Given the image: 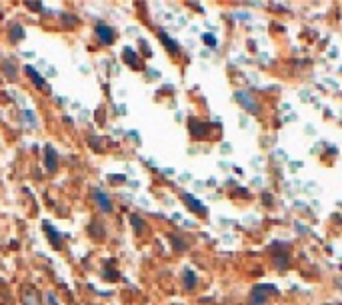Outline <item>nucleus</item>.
<instances>
[{
    "label": "nucleus",
    "instance_id": "0eeeda50",
    "mask_svg": "<svg viewBox=\"0 0 342 305\" xmlns=\"http://www.w3.org/2000/svg\"><path fill=\"white\" fill-rule=\"evenodd\" d=\"M180 198H182V202L188 205V209H190V211H194V213H206V207H204V203L198 202L194 196H190V194H182Z\"/></svg>",
    "mask_w": 342,
    "mask_h": 305
},
{
    "label": "nucleus",
    "instance_id": "6e6552de",
    "mask_svg": "<svg viewBox=\"0 0 342 305\" xmlns=\"http://www.w3.org/2000/svg\"><path fill=\"white\" fill-rule=\"evenodd\" d=\"M190 134L194 138H204L208 134V124L198 122V120H190Z\"/></svg>",
    "mask_w": 342,
    "mask_h": 305
},
{
    "label": "nucleus",
    "instance_id": "a878e982",
    "mask_svg": "<svg viewBox=\"0 0 342 305\" xmlns=\"http://www.w3.org/2000/svg\"><path fill=\"white\" fill-rule=\"evenodd\" d=\"M340 72H342V68H340Z\"/></svg>",
    "mask_w": 342,
    "mask_h": 305
},
{
    "label": "nucleus",
    "instance_id": "20e7f679",
    "mask_svg": "<svg viewBox=\"0 0 342 305\" xmlns=\"http://www.w3.org/2000/svg\"><path fill=\"white\" fill-rule=\"evenodd\" d=\"M94 202H96V207L102 211V213H110L114 207H112V200L106 192L102 190H94Z\"/></svg>",
    "mask_w": 342,
    "mask_h": 305
},
{
    "label": "nucleus",
    "instance_id": "6ab92c4d",
    "mask_svg": "<svg viewBox=\"0 0 342 305\" xmlns=\"http://www.w3.org/2000/svg\"><path fill=\"white\" fill-rule=\"evenodd\" d=\"M102 277H104L106 281H116V279L120 277V273L116 271V267H110V265H106V267H104V273H102Z\"/></svg>",
    "mask_w": 342,
    "mask_h": 305
},
{
    "label": "nucleus",
    "instance_id": "f03ea898",
    "mask_svg": "<svg viewBox=\"0 0 342 305\" xmlns=\"http://www.w3.org/2000/svg\"><path fill=\"white\" fill-rule=\"evenodd\" d=\"M234 100L238 102L246 112H250V114H258L260 112V104L254 98V94L248 92V90H236L234 92Z\"/></svg>",
    "mask_w": 342,
    "mask_h": 305
},
{
    "label": "nucleus",
    "instance_id": "4be33fe9",
    "mask_svg": "<svg viewBox=\"0 0 342 305\" xmlns=\"http://www.w3.org/2000/svg\"><path fill=\"white\" fill-rule=\"evenodd\" d=\"M44 299H46V303H48V305H58V297L54 295V293H52V291H46Z\"/></svg>",
    "mask_w": 342,
    "mask_h": 305
},
{
    "label": "nucleus",
    "instance_id": "9d476101",
    "mask_svg": "<svg viewBox=\"0 0 342 305\" xmlns=\"http://www.w3.org/2000/svg\"><path fill=\"white\" fill-rule=\"evenodd\" d=\"M272 259H274L276 269H280V271L288 269V265H290V257H288V254H286L284 250H282V252H276V254L272 255Z\"/></svg>",
    "mask_w": 342,
    "mask_h": 305
},
{
    "label": "nucleus",
    "instance_id": "ddd939ff",
    "mask_svg": "<svg viewBox=\"0 0 342 305\" xmlns=\"http://www.w3.org/2000/svg\"><path fill=\"white\" fill-rule=\"evenodd\" d=\"M42 227H44V232H46V234H50V242H52V246H54L56 250H60V248H62V242H60V240H62V236L58 234L56 230H54V227H52L48 221H46Z\"/></svg>",
    "mask_w": 342,
    "mask_h": 305
},
{
    "label": "nucleus",
    "instance_id": "f8f14e48",
    "mask_svg": "<svg viewBox=\"0 0 342 305\" xmlns=\"http://www.w3.org/2000/svg\"><path fill=\"white\" fill-rule=\"evenodd\" d=\"M88 234L92 238H96V240H104L106 238V230H104V225L100 221H92L90 227H88Z\"/></svg>",
    "mask_w": 342,
    "mask_h": 305
},
{
    "label": "nucleus",
    "instance_id": "2eb2a0df",
    "mask_svg": "<svg viewBox=\"0 0 342 305\" xmlns=\"http://www.w3.org/2000/svg\"><path fill=\"white\" fill-rule=\"evenodd\" d=\"M24 38V28L20 26V24H12L10 26V40L12 42H18V40H22Z\"/></svg>",
    "mask_w": 342,
    "mask_h": 305
},
{
    "label": "nucleus",
    "instance_id": "412c9836",
    "mask_svg": "<svg viewBox=\"0 0 342 305\" xmlns=\"http://www.w3.org/2000/svg\"><path fill=\"white\" fill-rule=\"evenodd\" d=\"M22 120H24L30 128H34V126H36V116H34L30 110H24V112H22Z\"/></svg>",
    "mask_w": 342,
    "mask_h": 305
},
{
    "label": "nucleus",
    "instance_id": "f3484780",
    "mask_svg": "<svg viewBox=\"0 0 342 305\" xmlns=\"http://www.w3.org/2000/svg\"><path fill=\"white\" fill-rule=\"evenodd\" d=\"M130 221H132V227H134L136 236H140V234H142V230H144V221H142V217H140V215H136V213H132V215H130Z\"/></svg>",
    "mask_w": 342,
    "mask_h": 305
},
{
    "label": "nucleus",
    "instance_id": "f257e3e1",
    "mask_svg": "<svg viewBox=\"0 0 342 305\" xmlns=\"http://www.w3.org/2000/svg\"><path fill=\"white\" fill-rule=\"evenodd\" d=\"M278 289L274 285H254L248 297V305H266L268 295H276Z\"/></svg>",
    "mask_w": 342,
    "mask_h": 305
},
{
    "label": "nucleus",
    "instance_id": "423d86ee",
    "mask_svg": "<svg viewBox=\"0 0 342 305\" xmlns=\"http://www.w3.org/2000/svg\"><path fill=\"white\" fill-rule=\"evenodd\" d=\"M44 166H46V170H48L50 174H54L58 170V156H56V150H54L52 146H46V148H44Z\"/></svg>",
    "mask_w": 342,
    "mask_h": 305
},
{
    "label": "nucleus",
    "instance_id": "9b49d317",
    "mask_svg": "<svg viewBox=\"0 0 342 305\" xmlns=\"http://www.w3.org/2000/svg\"><path fill=\"white\" fill-rule=\"evenodd\" d=\"M158 36H160L162 44L166 46V50H168V52H172V54H178V52H180L178 42H176V40H172V38L168 36V34H166V32H164V30H160V32H158Z\"/></svg>",
    "mask_w": 342,
    "mask_h": 305
},
{
    "label": "nucleus",
    "instance_id": "a211bd4d",
    "mask_svg": "<svg viewBox=\"0 0 342 305\" xmlns=\"http://www.w3.org/2000/svg\"><path fill=\"white\" fill-rule=\"evenodd\" d=\"M170 244L174 246V250H176V252H186V250H188V244H186V242H182V238H180V236H170Z\"/></svg>",
    "mask_w": 342,
    "mask_h": 305
},
{
    "label": "nucleus",
    "instance_id": "5701e85b",
    "mask_svg": "<svg viewBox=\"0 0 342 305\" xmlns=\"http://www.w3.org/2000/svg\"><path fill=\"white\" fill-rule=\"evenodd\" d=\"M62 20H64L68 26H74V24L78 22V18H72V14H64V18H62Z\"/></svg>",
    "mask_w": 342,
    "mask_h": 305
},
{
    "label": "nucleus",
    "instance_id": "39448f33",
    "mask_svg": "<svg viewBox=\"0 0 342 305\" xmlns=\"http://www.w3.org/2000/svg\"><path fill=\"white\" fill-rule=\"evenodd\" d=\"M22 305H42L40 293L34 287H22Z\"/></svg>",
    "mask_w": 342,
    "mask_h": 305
},
{
    "label": "nucleus",
    "instance_id": "b1692460",
    "mask_svg": "<svg viewBox=\"0 0 342 305\" xmlns=\"http://www.w3.org/2000/svg\"><path fill=\"white\" fill-rule=\"evenodd\" d=\"M204 42H206L208 46H216V38L210 36V34H204Z\"/></svg>",
    "mask_w": 342,
    "mask_h": 305
},
{
    "label": "nucleus",
    "instance_id": "aec40b11",
    "mask_svg": "<svg viewBox=\"0 0 342 305\" xmlns=\"http://www.w3.org/2000/svg\"><path fill=\"white\" fill-rule=\"evenodd\" d=\"M2 70L6 72V78H8L10 82H14V80H16V68H14L10 62H4V64H2Z\"/></svg>",
    "mask_w": 342,
    "mask_h": 305
},
{
    "label": "nucleus",
    "instance_id": "dca6fc26",
    "mask_svg": "<svg viewBox=\"0 0 342 305\" xmlns=\"http://www.w3.org/2000/svg\"><path fill=\"white\" fill-rule=\"evenodd\" d=\"M122 58L132 66V68H138V56L134 54V50L132 48H126V50L122 52Z\"/></svg>",
    "mask_w": 342,
    "mask_h": 305
},
{
    "label": "nucleus",
    "instance_id": "393cba45",
    "mask_svg": "<svg viewBox=\"0 0 342 305\" xmlns=\"http://www.w3.org/2000/svg\"><path fill=\"white\" fill-rule=\"evenodd\" d=\"M338 285H340V289H342V281H338Z\"/></svg>",
    "mask_w": 342,
    "mask_h": 305
},
{
    "label": "nucleus",
    "instance_id": "4468645a",
    "mask_svg": "<svg viewBox=\"0 0 342 305\" xmlns=\"http://www.w3.org/2000/svg\"><path fill=\"white\" fill-rule=\"evenodd\" d=\"M24 70H26V74L32 78V82L36 84V88H44V78H42V76H40V74H38V72H36L32 66H26Z\"/></svg>",
    "mask_w": 342,
    "mask_h": 305
},
{
    "label": "nucleus",
    "instance_id": "1a4fd4ad",
    "mask_svg": "<svg viewBox=\"0 0 342 305\" xmlns=\"http://www.w3.org/2000/svg\"><path fill=\"white\" fill-rule=\"evenodd\" d=\"M182 283H184L186 289H194V287H196L198 277H196V273H194L190 267H186V269L182 271Z\"/></svg>",
    "mask_w": 342,
    "mask_h": 305
},
{
    "label": "nucleus",
    "instance_id": "7ed1b4c3",
    "mask_svg": "<svg viewBox=\"0 0 342 305\" xmlns=\"http://www.w3.org/2000/svg\"><path fill=\"white\" fill-rule=\"evenodd\" d=\"M94 32H96V38L102 42V44H112L114 40H116V34H114V28L112 26H108V24H96V28H94Z\"/></svg>",
    "mask_w": 342,
    "mask_h": 305
}]
</instances>
